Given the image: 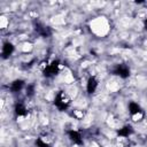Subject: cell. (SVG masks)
<instances>
[{"instance_id":"cell-10","label":"cell","mask_w":147,"mask_h":147,"mask_svg":"<svg viewBox=\"0 0 147 147\" xmlns=\"http://www.w3.org/2000/svg\"><path fill=\"white\" fill-rule=\"evenodd\" d=\"M36 145H37V147H49V145H51V139L47 138L46 136H40V137L36 140Z\"/></svg>"},{"instance_id":"cell-4","label":"cell","mask_w":147,"mask_h":147,"mask_svg":"<svg viewBox=\"0 0 147 147\" xmlns=\"http://www.w3.org/2000/svg\"><path fill=\"white\" fill-rule=\"evenodd\" d=\"M98 85H99L98 79H96L94 76H91V77L88 78V80H87V84H86L87 93H90V94L94 93V92L96 91V88H98Z\"/></svg>"},{"instance_id":"cell-11","label":"cell","mask_w":147,"mask_h":147,"mask_svg":"<svg viewBox=\"0 0 147 147\" xmlns=\"http://www.w3.org/2000/svg\"><path fill=\"white\" fill-rule=\"evenodd\" d=\"M132 132H133L132 126H131V125H125V126H123L122 129L118 130L117 134H118L119 137H124V138H125V137H129Z\"/></svg>"},{"instance_id":"cell-9","label":"cell","mask_w":147,"mask_h":147,"mask_svg":"<svg viewBox=\"0 0 147 147\" xmlns=\"http://www.w3.org/2000/svg\"><path fill=\"white\" fill-rule=\"evenodd\" d=\"M14 110H15V114H16L17 116H25V115L28 114V109H26L25 105L22 103V102H17V103L15 105Z\"/></svg>"},{"instance_id":"cell-15","label":"cell","mask_w":147,"mask_h":147,"mask_svg":"<svg viewBox=\"0 0 147 147\" xmlns=\"http://www.w3.org/2000/svg\"><path fill=\"white\" fill-rule=\"evenodd\" d=\"M144 25H145V29H147V18L144 21Z\"/></svg>"},{"instance_id":"cell-13","label":"cell","mask_w":147,"mask_h":147,"mask_svg":"<svg viewBox=\"0 0 147 147\" xmlns=\"http://www.w3.org/2000/svg\"><path fill=\"white\" fill-rule=\"evenodd\" d=\"M34 94V86L33 85H28L26 87V95L28 96H32Z\"/></svg>"},{"instance_id":"cell-14","label":"cell","mask_w":147,"mask_h":147,"mask_svg":"<svg viewBox=\"0 0 147 147\" xmlns=\"http://www.w3.org/2000/svg\"><path fill=\"white\" fill-rule=\"evenodd\" d=\"M144 117V111H141V113H139V114H136V115H132V118H133V121H140L141 118Z\"/></svg>"},{"instance_id":"cell-1","label":"cell","mask_w":147,"mask_h":147,"mask_svg":"<svg viewBox=\"0 0 147 147\" xmlns=\"http://www.w3.org/2000/svg\"><path fill=\"white\" fill-rule=\"evenodd\" d=\"M70 103H71V98H70L69 94H68L67 92H64V91H60V92L56 94L55 99H54V105H55V107H56L59 110H61V111L65 110V109L70 106Z\"/></svg>"},{"instance_id":"cell-3","label":"cell","mask_w":147,"mask_h":147,"mask_svg":"<svg viewBox=\"0 0 147 147\" xmlns=\"http://www.w3.org/2000/svg\"><path fill=\"white\" fill-rule=\"evenodd\" d=\"M113 74L121 78H127L130 76V69L126 64H117L113 69Z\"/></svg>"},{"instance_id":"cell-8","label":"cell","mask_w":147,"mask_h":147,"mask_svg":"<svg viewBox=\"0 0 147 147\" xmlns=\"http://www.w3.org/2000/svg\"><path fill=\"white\" fill-rule=\"evenodd\" d=\"M23 86H24V80H22V79H16V80H14V82L10 84L9 90H10L13 93H16V92H20V91L23 88Z\"/></svg>"},{"instance_id":"cell-7","label":"cell","mask_w":147,"mask_h":147,"mask_svg":"<svg viewBox=\"0 0 147 147\" xmlns=\"http://www.w3.org/2000/svg\"><path fill=\"white\" fill-rule=\"evenodd\" d=\"M68 136H69V139L74 144H76V145H82L83 144V138H82V136L78 131L70 130V131H68Z\"/></svg>"},{"instance_id":"cell-6","label":"cell","mask_w":147,"mask_h":147,"mask_svg":"<svg viewBox=\"0 0 147 147\" xmlns=\"http://www.w3.org/2000/svg\"><path fill=\"white\" fill-rule=\"evenodd\" d=\"M14 49H15V48H14V45H13L11 42H9V41L5 42L3 46H2V51H1L2 59H7V57H9V56L13 54Z\"/></svg>"},{"instance_id":"cell-5","label":"cell","mask_w":147,"mask_h":147,"mask_svg":"<svg viewBox=\"0 0 147 147\" xmlns=\"http://www.w3.org/2000/svg\"><path fill=\"white\" fill-rule=\"evenodd\" d=\"M36 31H37V33H39L41 37H49L51 36V29L48 28V26H46V25H44V24H41V23H36Z\"/></svg>"},{"instance_id":"cell-2","label":"cell","mask_w":147,"mask_h":147,"mask_svg":"<svg viewBox=\"0 0 147 147\" xmlns=\"http://www.w3.org/2000/svg\"><path fill=\"white\" fill-rule=\"evenodd\" d=\"M59 68H60V61L59 60H54V61H52L51 63H48V64H46L44 67L42 74H44L45 77H48V78L54 77L55 75H57Z\"/></svg>"},{"instance_id":"cell-12","label":"cell","mask_w":147,"mask_h":147,"mask_svg":"<svg viewBox=\"0 0 147 147\" xmlns=\"http://www.w3.org/2000/svg\"><path fill=\"white\" fill-rule=\"evenodd\" d=\"M129 111H130L131 115H136V114L141 113L142 109H141V107H140L137 102H133V101H132V102L129 103Z\"/></svg>"}]
</instances>
